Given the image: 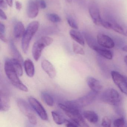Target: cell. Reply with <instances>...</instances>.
<instances>
[{"label":"cell","instance_id":"1","mask_svg":"<svg viewBox=\"0 0 127 127\" xmlns=\"http://www.w3.org/2000/svg\"><path fill=\"white\" fill-rule=\"evenodd\" d=\"M4 69L7 78L14 87L24 92H28V88L19 78V76L14 68L10 59L6 60Z\"/></svg>","mask_w":127,"mask_h":127},{"label":"cell","instance_id":"2","mask_svg":"<svg viewBox=\"0 0 127 127\" xmlns=\"http://www.w3.org/2000/svg\"><path fill=\"white\" fill-rule=\"evenodd\" d=\"M98 93L91 91L87 94L75 100L65 102L64 104L80 110L84 107L88 106L95 99Z\"/></svg>","mask_w":127,"mask_h":127},{"label":"cell","instance_id":"3","mask_svg":"<svg viewBox=\"0 0 127 127\" xmlns=\"http://www.w3.org/2000/svg\"><path fill=\"white\" fill-rule=\"evenodd\" d=\"M58 106L70 120L75 123L78 126L89 127V126L80 114V110L70 107L64 104L60 103L59 104Z\"/></svg>","mask_w":127,"mask_h":127},{"label":"cell","instance_id":"4","mask_svg":"<svg viewBox=\"0 0 127 127\" xmlns=\"http://www.w3.org/2000/svg\"><path fill=\"white\" fill-rule=\"evenodd\" d=\"M39 25L38 21H32L29 24L26 30L21 41L22 49L24 53L28 52L31 40L37 31Z\"/></svg>","mask_w":127,"mask_h":127},{"label":"cell","instance_id":"5","mask_svg":"<svg viewBox=\"0 0 127 127\" xmlns=\"http://www.w3.org/2000/svg\"><path fill=\"white\" fill-rule=\"evenodd\" d=\"M53 39L50 37L43 36L34 43L32 47V53L34 59L37 61L41 56L43 50L52 44Z\"/></svg>","mask_w":127,"mask_h":127},{"label":"cell","instance_id":"6","mask_svg":"<svg viewBox=\"0 0 127 127\" xmlns=\"http://www.w3.org/2000/svg\"><path fill=\"white\" fill-rule=\"evenodd\" d=\"M121 97L117 91L113 88H109L102 93L100 99L103 102L113 106L119 100Z\"/></svg>","mask_w":127,"mask_h":127},{"label":"cell","instance_id":"7","mask_svg":"<svg viewBox=\"0 0 127 127\" xmlns=\"http://www.w3.org/2000/svg\"><path fill=\"white\" fill-rule=\"evenodd\" d=\"M111 76L114 84L121 92L127 96V82L125 76L117 71L113 70L111 72Z\"/></svg>","mask_w":127,"mask_h":127},{"label":"cell","instance_id":"8","mask_svg":"<svg viewBox=\"0 0 127 127\" xmlns=\"http://www.w3.org/2000/svg\"><path fill=\"white\" fill-rule=\"evenodd\" d=\"M28 100L32 108L37 114L40 118L45 121L48 120L49 119L48 114L40 102L32 96L29 97Z\"/></svg>","mask_w":127,"mask_h":127},{"label":"cell","instance_id":"9","mask_svg":"<svg viewBox=\"0 0 127 127\" xmlns=\"http://www.w3.org/2000/svg\"><path fill=\"white\" fill-rule=\"evenodd\" d=\"M88 11L90 16L94 23L98 26H101L102 18L100 16V12L98 5L95 2L91 1L88 6Z\"/></svg>","mask_w":127,"mask_h":127},{"label":"cell","instance_id":"10","mask_svg":"<svg viewBox=\"0 0 127 127\" xmlns=\"http://www.w3.org/2000/svg\"><path fill=\"white\" fill-rule=\"evenodd\" d=\"M97 41L101 46L106 49H112L115 46V43L113 40L108 35L104 34L101 33L98 34Z\"/></svg>","mask_w":127,"mask_h":127},{"label":"cell","instance_id":"11","mask_svg":"<svg viewBox=\"0 0 127 127\" xmlns=\"http://www.w3.org/2000/svg\"><path fill=\"white\" fill-rule=\"evenodd\" d=\"M17 104L19 109L27 117L32 114H34L33 108L25 100L22 98L18 99Z\"/></svg>","mask_w":127,"mask_h":127},{"label":"cell","instance_id":"12","mask_svg":"<svg viewBox=\"0 0 127 127\" xmlns=\"http://www.w3.org/2000/svg\"><path fill=\"white\" fill-rule=\"evenodd\" d=\"M0 106L1 111H7L9 110L11 106L10 98L8 94L3 90H0Z\"/></svg>","mask_w":127,"mask_h":127},{"label":"cell","instance_id":"13","mask_svg":"<svg viewBox=\"0 0 127 127\" xmlns=\"http://www.w3.org/2000/svg\"><path fill=\"white\" fill-rule=\"evenodd\" d=\"M96 61L102 75L106 78H109L111 72H110L109 67L103 57L99 55L96 57Z\"/></svg>","mask_w":127,"mask_h":127},{"label":"cell","instance_id":"14","mask_svg":"<svg viewBox=\"0 0 127 127\" xmlns=\"http://www.w3.org/2000/svg\"><path fill=\"white\" fill-rule=\"evenodd\" d=\"M42 69L50 78H53L56 75V71L53 65L48 60L44 59L41 61Z\"/></svg>","mask_w":127,"mask_h":127},{"label":"cell","instance_id":"15","mask_svg":"<svg viewBox=\"0 0 127 127\" xmlns=\"http://www.w3.org/2000/svg\"><path fill=\"white\" fill-rule=\"evenodd\" d=\"M38 7L35 0H30L28 4L27 14L30 18H34L37 16L38 13Z\"/></svg>","mask_w":127,"mask_h":127},{"label":"cell","instance_id":"16","mask_svg":"<svg viewBox=\"0 0 127 127\" xmlns=\"http://www.w3.org/2000/svg\"><path fill=\"white\" fill-rule=\"evenodd\" d=\"M87 83L91 91L98 93L102 89V86L100 82L92 77H88L87 79Z\"/></svg>","mask_w":127,"mask_h":127},{"label":"cell","instance_id":"17","mask_svg":"<svg viewBox=\"0 0 127 127\" xmlns=\"http://www.w3.org/2000/svg\"><path fill=\"white\" fill-rule=\"evenodd\" d=\"M82 34L88 45L92 49L94 50L96 48L100 46L98 43L97 40H96L90 33L84 32H82Z\"/></svg>","mask_w":127,"mask_h":127},{"label":"cell","instance_id":"18","mask_svg":"<svg viewBox=\"0 0 127 127\" xmlns=\"http://www.w3.org/2000/svg\"><path fill=\"white\" fill-rule=\"evenodd\" d=\"M10 49L11 53L13 58L18 60L22 64H24L23 59L21 54L17 49L14 43L12 40H11L10 42Z\"/></svg>","mask_w":127,"mask_h":127},{"label":"cell","instance_id":"19","mask_svg":"<svg viewBox=\"0 0 127 127\" xmlns=\"http://www.w3.org/2000/svg\"><path fill=\"white\" fill-rule=\"evenodd\" d=\"M94 51L97 53L99 55L103 58L108 60H111L113 58V53L112 52L108 49L104 48L99 46L96 48Z\"/></svg>","mask_w":127,"mask_h":127},{"label":"cell","instance_id":"20","mask_svg":"<svg viewBox=\"0 0 127 127\" xmlns=\"http://www.w3.org/2000/svg\"><path fill=\"white\" fill-rule=\"evenodd\" d=\"M69 34L71 37L76 42L82 46H84L85 39L83 34L80 32L75 30H72L69 32Z\"/></svg>","mask_w":127,"mask_h":127},{"label":"cell","instance_id":"21","mask_svg":"<svg viewBox=\"0 0 127 127\" xmlns=\"http://www.w3.org/2000/svg\"><path fill=\"white\" fill-rule=\"evenodd\" d=\"M24 69L27 75L29 77H33L34 75L35 68L33 64L32 60L27 59L24 61Z\"/></svg>","mask_w":127,"mask_h":127},{"label":"cell","instance_id":"22","mask_svg":"<svg viewBox=\"0 0 127 127\" xmlns=\"http://www.w3.org/2000/svg\"><path fill=\"white\" fill-rule=\"evenodd\" d=\"M83 115L84 117L91 123H96L98 120V114L93 111H85L83 112Z\"/></svg>","mask_w":127,"mask_h":127},{"label":"cell","instance_id":"23","mask_svg":"<svg viewBox=\"0 0 127 127\" xmlns=\"http://www.w3.org/2000/svg\"><path fill=\"white\" fill-rule=\"evenodd\" d=\"M25 31L26 30L23 23L20 21L17 22L14 28V36L16 38H20L23 36Z\"/></svg>","mask_w":127,"mask_h":127},{"label":"cell","instance_id":"24","mask_svg":"<svg viewBox=\"0 0 127 127\" xmlns=\"http://www.w3.org/2000/svg\"><path fill=\"white\" fill-rule=\"evenodd\" d=\"M113 107L114 111L117 115L120 117H124L125 115V113L123 107V99L122 97L115 104L113 105Z\"/></svg>","mask_w":127,"mask_h":127},{"label":"cell","instance_id":"25","mask_svg":"<svg viewBox=\"0 0 127 127\" xmlns=\"http://www.w3.org/2000/svg\"><path fill=\"white\" fill-rule=\"evenodd\" d=\"M10 60L18 75L19 76H22L23 72V67L22 66V64L18 60L13 58L11 59Z\"/></svg>","mask_w":127,"mask_h":127},{"label":"cell","instance_id":"26","mask_svg":"<svg viewBox=\"0 0 127 127\" xmlns=\"http://www.w3.org/2000/svg\"><path fill=\"white\" fill-rule=\"evenodd\" d=\"M41 99L44 102L50 107L53 106L54 100L51 95L46 92H42L41 93Z\"/></svg>","mask_w":127,"mask_h":127},{"label":"cell","instance_id":"27","mask_svg":"<svg viewBox=\"0 0 127 127\" xmlns=\"http://www.w3.org/2000/svg\"><path fill=\"white\" fill-rule=\"evenodd\" d=\"M52 116L55 122L57 125H61L65 123V119L63 118L61 115L56 111H52Z\"/></svg>","mask_w":127,"mask_h":127},{"label":"cell","instance_id":"28","mask_svg":"<svg viewBox=\"0 0 127 127\" xmlns=\"http://www.w3.org/2000/svg\"><path fill=\"white\" fill-rule=\"evenodd\" d=\"M47 17L48 20L52 23H59L61 21V17L55 13H49L47 15Z\"/></svg>","mask_w":127,"mask_h":127},{"label":"cell","instance_id":"29","mask_svg":"<svg viewBox=\"0 0 127 127\" xmlns=\"http://www.w3.org/2000/svg\"><path fill=\"white\" fill-rule=\"evenodd\" d=\"M73 52L76 54L83 55L85 53L83 48L78 44L75 43H73Z\"/></svg>","mask_w":127,"mask_h":127},{"label":"cell","instance_id":"30","mask_svg":"<svg viewBox=\"0 0 127 127\" xmlns=\"http://www.w3.org/2000/svg\"><path fill=\"white\" fill-rule=\"evenodd\" d=\"M5 33V27L4 24L0 23V38L1 40L6 43L8 41L6 38Z\"/></svg>","mask_w":127,"mask_h":127},{"label":"cell","instance_id":"31","mask_svg":"<svg viewBox=\"0 0 127 127\" xmlns=\"http://www.w3.org/2000/svg\"><path fill=\"white\" fill-rule=\"evenodd\" d=\"M67 20L68 24L71 28L75 30L78 29V26L77 23L72 17L68 16L67 18Z\"/></svg>","mask_w":127,"mask_h":127},{"label":"cell","instance_id":"32","mask_svg":"<svg viewBox=\"0 0 127 127\" xmlns=\"http://www.w3.org/2000/svg\"><path fill=\"white\" fill-rule=\"evenodd\" d=\"M125 123L124 117H121L114 120L113 122V125L114 126L117 127H123L125 126Z\"/></svg>","mask_w":127,"mask_h":127},{"label":"cell","instance_id":"33","mask_svg":"<svg viewBox=\"0 0 127 127\" xmlns=\"http://www.w3.org/2000/svg\"><path fill=\"white\" fill-rule=\"evenodd\" d=\"M101 125L103 127H111V120L108 117H104L102 118Z\"/></svg>","mask_w":127,"mask_h":127},{"label":"cell","instance_id":"34","mask_svg":"<svg viewBox=\"0 0 127 127\" xmlns=\"http://www.w3.org/2000/svg\"><path fill=\"white\" fill-rule=\"evenodd\" d=\"M101 26H102L104 28L107 29H111V24L108 21H106L104 19H102Z\"/></svg>","mask_w":127,"mask_h":127},{"label":"cell","instance_id":"35","mask_svg":"<svg viewBox=\"0 0 127 127\" xmlns=\"http://www.w3.org/2000/svg\"><path fill=\"white\" fill-rule=\"evenodd\" d=\"M30 122L33 125H36L37 123V117L35 114H32L27 117Z\"/></svg>","mask_w":127,"mask_h":127},{"label":"cell","instance_id":"36","mask_svg":"<svg viewBox=\"0 0 127 127\" xmlns=\"http://www.w3.org/2000/svg\"><path fill=\"white\" fill-rule=\"evenodd\" d=\"M39 8L45 9L47 7L46 3L44 0H35Z\"/></svg>","mask_w":127,"mask_h":127},{"label":"cell","instance_id":"37","mask_svg":"<svg viewBox=\"0 0 127 127\" xmlns=\"http://www.w3.org/2000/svg\"><path fill=\"white\" fill-rule=\"evenodd\" d=\"M65 123H66V126L67 127H78V125L73 121L70 120H65Z\"/></svg>","mask_w":127,"mask_h":127},{"label":"cell","instance_id":"38","mask_svg":"<svg viewBox=\"0 0 127 127\" xmlns=\"http://www.w3.org/2000/svg\"><path fill=\"white\" fill-rule=\"evenodd\" d=\"M0 17L3 20H6L7 19V16L1 8L0 9Z\"/></svg>","mask_w":127,"mask_h":127},{"label":"cell","instance_id":"39","mask_svg":"<svg viewBox=\"0 0 127 127\" xmlns=\"http://www.w3.org/2000/svg\"><path fill=\"white\" fill-rule=\"evenodd\" d=\"M0 8L3 9L7 8V4L4 0H0Z\"/></svg>","mask_w":127,"mask_h":127},{"label":"cell","instance_id":"40","mask_svg":"<svg viewBox=\"0 0 127 127\" xmlns=\"http://www.w3.org/2000/svg\"><path fill=\"white\" fill-rule=\"evenodd\" d=\"M15 6H16V9L20 11L22 8V3L19 1H16L15 2Z\"/></svg>","mask_w":127,"mask_h":127},{"label":"cell","instance_id":"41","mask_svg":"<svg viewBox=\"0 0 127 127\" xmlns=\"http://www.w3.org/2000/svg\"><path fill=\"white\" fill-rule=\"evenodd\" d=\"M123 28V35H125L126 37H127V26L126 25H122Z\"/></svg>","mask_w":127,"mask_h":127},{"label":"cell","instance_id":"42","mask_svg":"<svg viewBox=\"0 0 127 127\" xmlns=\"http://www.w3.org/2000/svg\"><path fill=\"white\" fill-rule=\"evenodd\" d=\"M7 4L10 7H12L13 5V0H5Z\"/></svg>","mask_w":127,"mask_h":127},{"label":"cell","instance_id":"43","mask_svg":"<svg viewBox=\"0 0 127 127\" xmlns=\"http://www.w3.org/2000/svg\"><path fill=\"white\" fill-rule=\"evenodd\" d=\"M124 52H127V45L124 46L122 48Z\"/></svg>","mask_w":127,"mask_h":127},{"label":"cell","instance_id":"44","mask_svg":"<svg viewBox=\"0 0 127 127\" xmlns=\"http://www.w3.org/2000/svg\"><path fill=\"white\" fill-rule=\"evenodd\" d=\"M124 61L127 65V55L124 58Z\"/></svg>","mask_w":127,"mask_h":127},{"label":"cell","instance_id":"45","mask_svg":"<svg viewBox=\"0 0 127 127\" xmlns=\"http://www.w3.org/2000/svg\"><path fill=\"white\" fill-rule=\"evenodd\" d=\"M67 1L68 2L70 3H71V2H72V0H67Z\"/></svg>","mask_w":127,"mask_h":127},{"label":"cell","instance_id":"46","mask_svg":"<svg viewBox=\"0 0 127 127\" xmlns=\"http://www.w3.org/2000/svg\"><path fill=\"white\" fill-rule=\"evenodd\" d=\"M125 78L126 79V81H127V76H125Z\"/></svg>","mask_w":127,"mask_h":127}]
</instances>
